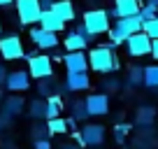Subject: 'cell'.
Segmentation results:
<instances>
[{
	"label": "cell",
	"mask_w": 158,
	"mask_h": 149,
	"mask_svg": "<svg viewBox=\"0 0 158 149\" xmlns=\"http://www.w3.org/2000/svg\"><path fill=\"white\" fill-rule=\"evenodd\" d=\"M89 68L95 70V72H100V74H109V72H116V70L121 68V63H118L116 54L112 51V45H100V47H95V49H91Z\"/></svg>",
	"instance_id": "1"
},
{
	"label": "cell",
	"mask_w": 158,
	"mask_h": 149,
	"mask_svg": "<svg viewBox=\"0 0 158 149\" xmlns=\"http://www.w3.org/2000/svg\"><path fill=\"white\" fill-rule=\"evenodd\" d=\"M142 23H144V19H142V14H139V12H137V14H133V16H121V19H114V28L107 30L109 45H114V47H116V45H123L128 35L142 30Z\"/></svg>",
	"instance_id": "2"
},
{
	"label": "cell",
	"mask_w": 158,
	"mask_h": 149,
	"mask_svg": "<svg viewBox=\"0 0 158 149\" xmlns=\"http://www.w3.org/2000/svg\"><path fill=\"white\" fill-rule=\"evenodd\" d=\"M28 74L35 79H44V77H54V61L47 54H35L28 58Z\"/></svg>",
	"instance_id": "3"
},
{
	"label": "cell",
	"mask_w": 158,
	"mask_h": 149,
	"mask_svg": "<svg viewBox=\"0 0 158 149\" xmlns=\"http://www.w3.org/2000/svg\"><path fill=\"white\" fill-rule=\"evenodd\" d=\"M26 109V103H23V96H7V98H2V105H0V119H2V124L10 126L12 119H16V117L23 114Z\"/></svg>",
	"instance_id": "4"
},
{
	"label": "cell",
	"mask_w": 158,
	"mask_h": 149,
	"mask_svg": "<svg viewBox=\"0 0 158 149\" xmlns=\"http://www.w3.org/2000/svg\"><path fill=\"white\" fill-rule=\"evenodd\" d=\"M126 49H128L130 56H135V58H139V56H147L149 51H151V37H149L144 30H137V33L128 35L126 37Z\"/></svg>",
	"instance_id": "5"
},
{
	"label": "cell",
	"mask_w": 158,
	"mask_h": 149,
	"mask_svg": "<svg viewBox=\"0 0 158 149\" xmlns=\"http://www.w3.org/2000/svg\"><path fill=\"white\" fill-rule=\"evenodd\" d=\"M81 21L86 23V28H89L93 35H102V33L109 30V21L112 19H109L107 10H89Z\"/></svg>",
	"instance_id": "6"
},
{
	"label": "cell",
	"mask_w": 158,
	"mask_h": 149,
	"mask_svg": "<svg viewBox=\"0 0 158 149\" xmlns=\"http://www.w3.org/2000/svg\"><path fill=\"white\" fill-rule=\"evenodd\" d=\"M0 54L7 61H19L23 58V45H21V37L16 33H7L0 37Z\"/></svg>",
	"instance_id": "7"
},
{
	"label": "cell",
	"mask_w": 158,
	"mask_h": 149,
	"mask_svg": "<svg viewBox=\"0 0 158 149\" xmlns=\"http://www.w3.org/2000/svg\"><path fill=\"white\" fill-rule=\"evenodd\" d=\"M16 12H19L21 26H30L37 23L42 7H40V0H16Z\"/></svg>",
	"instance_id": "8"
},
{
	"label": "cell",
	"mask_w": 158,
	"mask_h": 149,
	"mask_svg": "<svg viewBox=\"0 0 158 149\" xmlns=\"http://www.w3.org/2000/svg\"><path fill=\"white\" fill-rule=\"evenodd\" d=\"M79 144L81 147H100L105 142V126L102 124H86L79 130Z\"/></svg>",
	"instance_id": "9"
},
{
	"label": "cell",
	"mask_w": 158,
	"mask_h": 149,
	"mask_svg": "<svg viewBox=\"0 0 158 149\" xmlns=\"http://www.w3.org/2000/svg\"><path fill=\"white\" fill-rule=\"evenodd\" d=\"M89 117H105L109 112V96L107 93H91L84 98Z\"/></svg>",
	"instance_id": "10"
},
{
	"label": "cell",
	"mask_w": 158,
	"mask_h": 149,
	"mask_svg": "<svg viewBox=\"0 0 158 149\" xmlns=\"http://www.w3.org/2000/svg\"><path fill=\"white\" fill-rule=\"evenodd\" d=\"M5 86L10 91H14V93L28 91L30 89V74H28V70H14V72H7Z\"/></svg>",
	"instance_id": "11"
},
{
	"label": "cell",
	"mask_w": 158,
	"mask_h": 149,
	"mask_svg": "<svg viewBox=\"0 0 158 149\" xmlns=\"http://www.w3.org/2000/svg\"><path fill=\"white\" fill-rule=\"evenodd\" d=\"M63 86H65V91H70V93H79V91L91 89V77L86 74V70H79V72H68Z\"/></svg>",
	"instance_id": "12"
},
{
	"label": "cell",
	"mask_w": 158,
	"mask_h": 149,
	"mask_svg": "<svg viewBox=\"0 0 158 149\" xmlns=\"http://www.w3.org/2000/svg\"><path fill=\"white\" fill-rule=\"evenodd\" d=\"M139 12V0H114V7L107 10L109 19H121V16H133Z\"/></svg>",
	"instance_id": "13"
},
{
	"label": "cell",
	"mask_w": 158,
	"mask_h": 149,
	"mask_svg": "<svg viewBox=\"0 0 158 149\" xmlns=\"http://www.w3.org/2000/svg\"><path fill=\"white\" fill-rule=\"evenodd\" d=\"M30 40L40 49H54V47H58V33H51V30H44V28H33Z\"/></svg>",
	"instance_id": "14"
},
{
	"label": "cell",
	"mask_w": 158,
	"mask_h": 149,
	"mask_svg": "<svg viewBox=\"0 0 158 149\" xmlns=\"http://www.w3.org/2000/svg\"><path fill=\"white\" fill-rule=\"evenodd\" d=\"M40 28H44V30H51V33H60V30L65 28V21L60 19L58 14H54L51 10H42L40 12V19H37Z\"/></svg>",
	"instance_id": "15"
},
{
	"label": "cell",
	"mask_w": 158,
	"mask_h": 149,
	"mask_svg": "<svg viewBox=\"0 0 158 149\" xmlns=\"http://www.w3.org/2000/svg\"><path fill=\"white\" fill-rule=\"evenodd\" d=\"M63 63L68 72H79V70H89V56L84 51H68L63 56Z\"/></svg>",
	"instance_id": "16"
},
{
	"label": "cell",
	"mask_w": 158,
	"mask_h": 149,
	"mask_svg": "<svg viewBox=\"0 0 158 149\" xmlns=\"http://www.w3.org/2000/svg\"><path fill=\"white\" fill-rule=\"evenodd\" d=\"M153 121H156V107L153 105H142V107H137V112H135V126H151Z\"/></svg>",
	"instance_id": "17"
},
{
	"label": "cell",
	"mask_w": 158,
	"mask_h": 149,
	"mask_svg": "<svg viewBox=\"0 0 158 149\" xmlns=\"http://www.w3.org/2000/svg\"><path fill=\"white\" fill-rule=\"evenodd\" d=\"M51 12H54V14H58L65 23H68V21H74V5L70 2V0H54Z\"/></svg>",
	"instance_id": "18"
},
{
	"label": "cell",
	"mask_w": 158,
	"mask_h": 149,
	"mask_svg": "<svg viewBox=\"0 0 158 149\" xmlns=\"http://www.w3.org/2000/svg\"><path fill=\"white\" fill-rule=\"evenodd\" d=\"M86 45H89L86 37H81L77 30H70V33L65 35V49H68V51H84Z\"/></svg>",
	"instance_id": "19"
},
{
	"label": "cell",
	"mask_w": 158,
	"mask_h": 149,
	"mask_svg": "<svg viewBox=\"0 0 158 149\" xmlns=\"http://www.w3.org/2000/svg\"><path fill=\"white\" fill-rule=\"evenodd\" d=\"M60 112H63V100H60V96H58V93L47 96V117H44V119L60 117Z\"/></svg>",
	"instance_id": "20"
},
{
	"label": "cell",
	"mask_w": 158,
	"mask_h": 149,
	"mask_svg": "<svg viewBox=\"0 0 158 149\" xmlns=\"http://www.w3.org/2000/svg\"><path fill=\"white\" fill-rule=\"evenodd\" d=\"M28 114L33 117V119H42L44 121V117H47V100H42V98L30 100L28 103Z\"/></svg>",
	"instance_id": "21"
},
{
	"label": "cell",
	"mask_w": 158,
	"mask_h": 149,
	"mask_svg": "<svg viewBox=\"0 0 158 149\" xmlns=\"http://www.w3.org/2000/svg\"><path fill=\"white\" fill-rule=\"evenodd\" d=\"M37 93H40V98H47V96H51V93H58V84L54 82V77L37 79Z\"/></svg>",
	"instance_id": "22"
},
{
	"label": "cell",
	"mask_w": 158,
	"mask_h": 149,
	"mask_svg": "<svg viewBox=\"0 0 158 149\" xmlns=\"http://www.w3.org/2000/svg\"><path fill=\"white\" fill-rule=\"evenodd\" d=\"M44 121H47V130H49V135H65V133H68V121L60 119V117L44 119Z\"/></svg>",
	"instance_id": "23"
},
{
	"label": "cell",
	"mask_w": 158,
	"mask_h": 149,
	"mask_svg": "<svg viewBox=\"0 0 158 149\" xmlns=\"http://www.w3.org/2000/svg\"><path fill=\"white\" fill-rule=\"evenodd\" d=\"M70 109H72V119H77V121H86V119H89V109H86V103L81 98L72 100Z\"/></svg>",
	"instance_id": "24"
},
{
	"label": "cell",
	"mask_w": 158,
	"mask_h": 149,
	"mask_svg": "<svg viewBox=\"0 0 158 149\" xmlns=\"http://www.w3.org/2000/svg\"><path fill=\"white\" fill-rule=\"evenodd\" d=\"M149 89H158V65H149L144 68V84Z\"/></svg>",
	"instance_id": "25"
},
{
	"label": "cell",
	"mask_w": 158,
	"mask_h": 149,
	"mask_svg": "<svg viewBox=\"0 0 158 149\" xmlns=\"http://www.w3.org/2000/svg\"><path fill=\"white\" fill-rule=\"evenodd\" d=\"M128 84L130 86H142L144 84V68L133 65V68L128 70Z\"/></svg>",
	"instance_id": "26"
},
{
	"label": "cell",
	"mask_w": 158,
	"mask_h": 149,
	"mask_svg": "<svg viewBox=\"0 0 158 149\" xmlns=\"http://www.w3.org/2000/svg\"><path fill=\"white\" fill-rule=\"evenodd\" d=\"M30 138L40 140V138H49V130H47V121L42 124V119H35L33 128H30Z\"/></svg>",
	"instance_id": "27"
},
{
	"label": "cell",
	"mask_w": 158,
	"mask_h": 149,
	"mask_svg": "<svg viewBox=\"0 0 158 149\" xmlns=\"http://www.w3.org/2000/svg\"><path fill=\"white\" fill-rule=\"evenodd\" d=\"M142 30L151 37V40H156L158 37V16H153V19H147L142 23Z\"/></svg>",
	"instance_id": "28"
},
{
	"label": "cell",
	"mask_w": 158,
	"mask_h": 149,
	"mask_svg": "<svg viewBox=\"0 0 158 149\" xmlns=\"http://www.w3.org/2000/svg\"><path fill=\"white\" fill-rule=\"evenodd\" d=\"M133 130V126L130 124H118V126H114V140H116L118 144H123V140H126V135Z\"/></svg>",
	"instance_id": "29"
},
{
	"label": "cell",
	"mask_w": 158,
	"mask_h": 149,
	"mask_svg": "<svg viewBox=\"0 0 158 149\" xmlns=\"http://www.w3.org/2000/svg\"><path fill=\"white\" fill-rule=\"evenodd\" d=\"M102 89H105V93H116V91L121 89V82H118L114 74H109L107 79L102 82Z\"/></svg>",
	"instance_id": "30"
},
{
	"label": "cell",
	"mask_w": 158,
	"mask_h": 149,
	"mask_svg": "<svg viewBox=\"0 0 158 149\" xmlns=\"http://www.w3.org/2000/svg\"><path fill=\"white\" fill-rule=\"evenodd\" d=\"M74 30H77V33L81 35V37H86V42H91V40H93V37H95V35L91 33L89 28H86V23H84V21H81V23H77V28H74Z\"/></svg>",
	"instance_id": "31"
},
{
	"label": "cell",
	"mask_w": 158,
	"mask_h": 149,
	"mask_svg": "<svg viewBox=\"0 0 158 149\" xmlns=\"http://www.w3.org/2000/svg\"><path fill=\"white\" fill-rule=\"evenodd\" d=\"M33 147L35 149H51V142H49V138H40V140H33Z\"/></svg>",
	"instance_id": "32"
},
{
	"label": "cell",
	"mask_w": 158,
	"mask_h": 149,
	"mask_svg": "<svg viewBox=\"0 0 158 149\" xmlns=\"http://www.w3.org/2000/svg\"><path fill=\"white\" fill-rule=\"evenodd\" d=\"M149 54L158 61V37H156V40H151V51H149Z\"/></svg>",
	"instance_id": "33"
},
{
	"label": "cell",
	"mask_w": 158,
	"mask_h": 149,
	"mask_svg": "<svg viewBox=\"0 0 158 149\" xmlns=\"http://www.w3.org/2000/svg\"><path fill=\"white\" fill-rule=\"evenodd\" d=\"M58 149H81V144H77V142H65V144H60Z\"/></svg>",
	"instance_id": "34"
},
{
	"label": "cell",
	"mask_w": 158,
	"mask_h": 149,
	"mask_svg": "<svg viewBox=\"0 0 158 149\" xmlns=\"http://www.w3.org/2000/svg\"><path fill=\"white\" fill-rule=\"evenodd\" d=\"M51 5H54V0H40V7H42V10H51Z\"/></svg>",
	"instance_id": "35"
},
{
	"label": "cell",
	"mask_w": 158,
	"mask_h": 149,
	"mask_svg": "<svg viewBox=\"0 0 158 149\" xmlns=\"http://www.w3.org/2000/svg\"><path fill=\"white\" fill-rule=\"evenodd\" d=\"M5 77H7V72H5V70H2V68H0V86L5 84Z\"/></svg>",
	"instance_id": "36"
},
{
	"label": "cell",
	"mask_w": 158,
	"mask_h": 149,
	"mask_svg": "<svg viewBox=\"0 0 158 149\" xmlns=\"http://www.w3.org/2000/svg\"><path fill=\"white\" fill-rule=\"evenodd\" d=\"M7 5H12V0H0V7H7Z\"/></svg>",
	"instance_id": "37"
},
{
	"label": "cell",
	"mask_w": 158,
	"mask_h": 149,
	"mask_svg": "<svg viewBox=\"0 0 158 149\" xmlns=\"http://www.w3.org/2000/svg\"><path fill=\"white\" fill-rule=\"evenodd\" d=\"M0 149H16V147H14V144H12V142H7L5 147H0Z\"/></svg>",
	"instance_id": "38"
},
{
	"label": "cell",
	"mask_w": 158,
	"mask_h": 149,
	"mask_svg": "<svg viewBox=\"0 0 158 149\" xmlns=\"http://www.w3.org/2000/svg\"><path fill=\"white\" fill-rule=\"evenodd\" d=\"M2 128H5V124H2V119H0V130H2Z\"/></svg>",
	"instance_id": "39"
},
{
	"label": "cell",
	"mask_w": 158,
	"mask_h": 149,
	"mask_svg": "<svg viewBox=\"0 0 158 149\" xmlns=\"http://www.w3.org/2000/svg\"><path fill=\"white\" fill-rule=\"evenodd\" d=\"M0 28H2V26H0Z\"/></svg>",
	"instance_id": "40"
}]
</instances>
